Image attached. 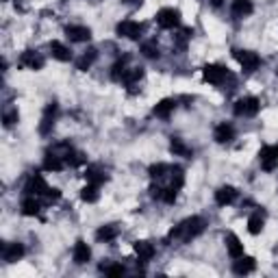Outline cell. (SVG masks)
<instances>
[{"label": "cell", "instance_id": "6da1fadb", "mask_svg": "<svg viewBox=\"0 0 278 278\" xmlns=\"http://www.w3.org/2000/svg\"><path fill=\"white\" fill-rule=\"evenodd\" d=\"M205 228H207V222L198 217V215H193V217H187L185 222H181L176 228L170 230V235H168V242H191V239H196L198 235L205 233Z\"/></svg>", "mask_w": 278, "mask_h": 278}, {"label": "cell", "instance_id": "7a4b0ae2", "mask_svg": "<svg viewBox=\"0 0 278 278\" xmlns=\"http://www.w3.org/2000/svg\"><path fill=\"white\" fill-rule=\"evenodd\" d=\"M202 78H205V83H209V85H224V83L228 78H233L230 76V72L226 66H220V63H209V66L202 68Z\"/></svg>", "mask_w": 278, "mask_h": 278}, {"label": "cell", "instance_id": "3957f363", "mask_svg": "<svg viewBox=\"0 0 278 278\" xmlns=\"http://www.w3.org/2000/svg\"><path fill=\"white\" fill-rule=\"evenodd\" d=\"M259 109H261V100L256 96H244L239 98L235 103V115L237 117H254L259 113Z\"/></svg>", "mask_w": 278, "mask_h": 278}, {"label": "cell", "instance_id": "277c9868", "mask_svg": "<svg viewBox=\"0 0 278 278\" xmlns=\"http://www.w3.org/2000/svg\"><path fill=\"white\" fill-rule=\"evenodd\" d=\"M154 20L165 31L178 29V26H181V11H178V9H174V7H165V9H161V11L156 13Z\"/></svg>", "mask_w": 278, "mask_h": 278}, {"label": "cell", "instance_id": "5b68a950", "mask_svg": "<svg viewBox=\"0 0 278 278\" xmlns=\"http://www.w3.org/2000/svg\"><path fill=\"white\" fill-rule=\"evenodd\" d=\"M233 57L239 61V66L246 74H252L259 66H261V57L252 50H233Z\"/></svg>", "mask_w": 278, "mask_h": 278}, {"label": "cell", "instance_id": "8992f818", "mask_svg": "<svg viewBox=\"0 0 278 278\" xmlns=\"http://www.w3.org/2000/svg\"><path fill=\"white\" fill-rule=\"evenodd\" d=\"M259 161H261V168L265 172H274L278 168V144L263 146L259 150Z\"/></svg>", "mask_w": 278, "mask_h": 278}, {"label": "cell", "instance_id": "52a82bcc", "mask_svg": "<svg viewBox=\"0 0 278 278\" xmlns=\"http://www.w3.org/2000/svg\"><path fill=\"white\" fill-rule=\"evenodd\" d=\"M48 183L44 181V176L42 174H31L29 176V181H26L24 185V191H26V196H37V198H42L48 193Z\"/></svg>", "mask_w": 278, "mask_h": 278}, {"label": "cell", "instance_id": "ba28073f", "mask_svg": "<svg viewBox=\"0 0 278 278\" xmlns=\"http://www.w3.org/2000/svg\"><path fill=\"white\" fill-rule=\"evenodd\" d=\"M115 33L120 37H126V39H139L144 33V24L135 22V20H122V22H117Z\"/></svg>", "mask_w": 278, "mask_h": 278}, {"label": "cell", "instance_id": "9c48e42d", "mask_svg": "<svg viewBox=\"0 0 278 278\" xmlns=\"http://www.w3.org/2000/svg\"><path fill=\"white\" fill-rule=\"evenodd\" d=\"M46 59L42 57L37 50H24L17 59V68H26V70H42Z\"/></svg>", "mask_w": 278, "mask_h": 278}, {"label": "cell", "instance_id": "30bf717a", "mask_svg": "<svg viewBox=\"0 0 278 278\" xmlns=\"http://www.w3.org/2000/svg\"><path fill=\"white\" fill-rule=\"evenodd\" d=\"M54 117H57V103H48L44 109V117H42V124H39V135H50L52 126H54Z\"/></svg>", "mask_w": 278, "mask_h": 278}, {"label": "cell", "instance_id": "8fae6325", "mask_svg": "<svg viewBox=\"0 0 278 278\" xmlns=\"http://www.w3.org/2000/svg\"><path fill=\"white\" fill-rule=\"evenodd\" d=\"M66 35H68V39L74 42V44H85L91 39V31L87 29V26H83V24H72L66 29Z\"/></svg>", "mask_w": 278, "mask_h": 278}, {"label": "cell", "instance_id": "7c38bea8", "mask_svg": "<svg viewBox=\"0 0 278 278\" xmlns=\"http://www.w3.org/2000/svg\"><path fill=\"white\" fill-rule=\"evenodd\" d=\"M213 139L217 144H230L235 139V126L228 122H220L215 126V131H213Z\"/></svg>", "mask_w": 278, "mask_h": 278}, {"label": "cell", "instance_id": "4fadbf2b", "mask_svg": "<svg viewBox=\"0 0 278 278\" xmlns=\"http://www.w3.org/2000/svg\"><path fill=\"white\" fill-rule=\"evenodd\" d=\"M256 270V259H252V256H239V259H235V263H233V272L237 274V276H246V274H252Z\"/></svg>", "mask_w": 278, "mask_h": 278}, {"label": "cell", "instance_id": "5bb4252c", "mask_svg": "<svg viewBox=\"0 0 278 278\" xmlns=\"http://www.w3.org/2000/svg\"><path fill=\"white\" fill-rule=\"evenodd\" d=\"M230 13H233V17H237V20H244V17H250L254 13V5L252 0H235L233 7H230Z\"/></svg>", "mask_w": 278, "mask_h": 278}, {"label": "cell", "instance_id": "9a60e30c", "mask_svg": "<svg viewBox=\"0 0 278 278\" xmlns=\"http://www.w3.org/2000/svg\"><path fill=\"white\" fill-rule=\"evenodd\" d=\"M72 259L76 265H85L89 259H91V248L83 242V239H78L76 244H74V250H72Z\"/></svg>", "mask_w": 278, "mask_h": 278}, {"label": "cell", "instance_id": "2e32d148", "mask_svg": "<svg viewBox=\"0 0 278 278\" xmlns=\"http://www.w3.org/2000/svg\"><path fill=\"white\" fill-rule=\"evenodd\" d=\"M235 200H237V189L230 187V185H224V187H220V189L215 191L217 207H228V205H233Z\"/></svg>", "mask_w": 278, "mask_h": 278}, {"label": "cell", "instance_id": "e0dca14e", "mask_svg": "<svg viewBox=\"0 0 278 278\" xmlns=\"http://www.w3.org/2000/svg\"><path fill=\"white\" fill-rule=\"evenodd\" d=\"M50 54H52V59H57L61 63H68L72 61V50L68 48L66 44H61V42H50Z\"/></svg>", "mask_w": 278, "mask_h": 278}, {"label": "cell", "instance_id": "ac0fdd59", "mask_svg": "<svg viewBox=\"0 0 278 278\" xmlns=\"http://www.w3.org/2000/svg\"><path fill=\"white\" fill-rule=\"evenodd\" d=\"M24 252H26V250H24L22 244H17V242L15 244H7L3 248V259L7 263H15V261H20V259L24 256Z\"/></svg>", "mask_w": 278, "mask_h": 278}, {"label": "cell", "instance_id": "d6986e66", "mask_svg": "<svg viewBox=\"0 0 278 278\" xmlns=\"http://www.w3.org/2000/svg\"><path fill=\"white\" fill-rule=\"evenodd\" d=\"M224 244H226L228 254L233 256V259L244 256V244H242V239H239L235 233H228V235L224 237Z\"/></svg>", "mask_w": 278, "mask_h": 278}, {"label": "cell", "instance_id": "ffe728a7", "mask_svg": "<svg viewBox=\"0 0 278 278\" xmlns=\"http://www.w3.org/2000/svg\"><path fill=\"white\" fill-rule=\"evenodd\" d=\"M39 209H42V202H39L37 196H26L22 200V205H20V213L26 215V217H35L37 213H39Z\"/></svg>", "mask_w": 278, "mask_h": 278}, {"label": "cell", "instance_id": "44dd1931", "mask_svg": "<svg viewBox=\"0 0 278 278\" xmlns=\"http://www.w3.org/2000/svg\"><path fill=\"white\" fill-rule=\"evenodd\" d=\"M120 235V228L115 224H107V226H100L96 230V239L100 244H111V242H115Z\"/></svg>", "mask_w": 278, "mask_h": 278}, {"label": "cell", "instance_id": "7402d4cb", "mask_svg": "<svg viewBox=\"0 0 278 278\" xmlns=\"http://www.w3.org/2000/svg\"><path fill=\"white\" fill-rule=\"evenodd\" d=\"M174 109H176V100L174 98H163L154 105V115L161 117V120H168L174 113Z\"/></svg>", "mask_w": 278, "mask_h": 278}, {"label": "cell", "instance_id": "603a6c76", "mask_svg": "<svg viewBox=\"0 0 278 278\" xmlns=\"http://www.w3.org/2000/svg\"><path fill=\"white\" fill-rule=\"evenodd\" d=\"M265 226V213L263 211H254L248 217V233L250 235H261V230Z\"/></svg>", "mask_w": 278, "mask_h": 278}, {"label": "cell", "instance_id": "cb8c5ba5", "mask_svg": "<svg viewBox=\"0 0 278 278\" xmlns=\"http://www.w3.org/2000/svg\"><path fill=\"white\" fill-rule=\"evenodd\" d=\"M81 200L87 202V205H94V202H98L100 200V185L87 183L85 187L81 189Z\"/></svg>", "mask_w": 278, "mask_h": 278}, {"label": "cell", "instance_id": "d4e9b609", "mask_svg": "<svg viewBox=\"0 0 278 278\" xmlns=\"http://www.w3.org/2000/svg\"><path fill=\"white\" fill-rule=\"evenodd\" d=\"M135 254L142 263H148L154 256V246L150 242H135Z\"/></svg>", "mask_w": 278, "mask_h": 278}, {"label": "cell", "instance_id": "484cf974", "mask_svg": "<svg viewBox=\"0 0 278 278\" xmlns=\"http://www.w3.org/2000/svg\"><path fill=\"white\" fill-rule=\"evenodd\" d=\"M66 161L61 159V156H57V154H52V152H48L46 154V159H44V172H61L63 168H66Z\"/></svg>", "mask_w": 278, "mask_h": 278}, {"label": "cell", "instance_id": "4316f807", "mask_svg": "<svg viewBox=\"0 0 278 278\" xmlns=\"http://www.w3.org/2000/svg\"><path fill=\"white\" fill-rule=\"evenodd\" d=\"M85 178L87 183H94V185H103L107 181V174L100 165H87L85 168Z\"/></svg>", "mask_w": 278, "mask_h": 278}, {"label": "cell", "instance_id": "83f0119b", "mask_svg": "<svg viewBox=\"0 0 278 278\" xmlns=\"http://www.w3.org/2000/svg\"><path fill=\"white\" fill-rule=\"evenodd\" d=\"M170 152L174 156H185V159H191V148L183 142V139L178 137H172V142H170Z\"/></svg>", "mask_w": 278, "mask_h": 278}, {"label": "cell", "instance_id": "f1b7e54d", "mask_svg": "<svg viewBox=\"0 0 278 278\" xmlns=\"http://www.w3.org/2000/svg\"><path fill=\"white\" fill-rule=\"evenodd\" d=\"M98 59V50L96 48H87L85 52H83V57L76 61V70L81 72H87L91 66H94V61Z\"/></svg>", "mask_w": 278, "mask_h": 278}, {"label": "cell", "instance_id": "f546056e", "mask_svg": "<svg viewBox=\"0 0 278 278\" xmlns=\"http://www.w3.org/2000/svg\"><path fill=\"white\" fill-rule=\"evenodd\" d=\"M144 78V68H128L126 70V74H124V78H122V83L124 85H135V83H139Z\"/></svg>", "mask_w": 278, "mask_h": 278}, {"label": "cell", "instance_id": "4dcf8cb0", "mask_svg": "<svg viewBox=\"0 0 278 278\" xmlns=\"http://www.w3.org/2000/svg\"><path fill=\"white\" fill-rule=\"evenodd\" d=\"M126 61H128V57H122V59H117L115 63H113V68H111V78L113 81H120L122 83V78H124V74H126Z\"/></svg>", "mask_w": 278, "mask_h": 278}, {"label": "cell", "instance_id": "1f68e13d", "mask_svg": "<svg viewBox=\"0 0 278 278\" xmlns=\"http://www.w3.org/2000/svg\"><path fill=\"white\" fill-rule=\"evenodd\" d=\"M170 170H172V168H170L168 163H152L150 168H148V174H150V178L159 181V178H163V176H168Z\"/></svg>", "mask_w": 278, "mask_h": 278}, {"label": "cell", "instance_id": "d6a6232c", "mask_svg": "<svg viewBox=\"0 0 278 278\" xmlns=\"http://www.w3.org/2000/svg\"><path fill=\"white\" fill-rule=\"evenodd\" d=\"M17 120H20V113H17V109H15V107H9V109L3 111V124H5L7 128L15 126V124H17Z\"/></svg>", "mask_w": 278, "mask_h": 278}, {"label": "cell", "instance_id": "836d02e7", "mask_svg": "<svg viewBox=\"0 0 278 278\" xmlns=\"http://www.w3.org/2000/svg\"><path fill=\"white\" fill-rule=\"evenodd\" d=\"M142 54L146 59H159V46H156V42H146L142 44Z\"/></svg>", "mask_w": 278, "mask_h": 278}, {"label": "cell", "instance_id": "e575fe53", "mask_svg": "<svg viewBox=\"0 0 278 278\" xmlns=\"http://www.w3.org/2000/svg\"><path fill=\"white\" fill-rule=\"evenodd\" d=\"M183 185H185V174H183V170H181V168H172V183H170V187L176 189V191H181Z\"/></svg>", "mask_w": 278, "mask_h": 278}, {"label": "cell", "instance_id": "d590c367", "mask_svg": "<svg viewBox=\"0 0 278 278\" xmlns=\"http://www.w3.org/2000/svg\"><path fill=\"white\" fill-rule=\"evenodd\" d=\"M103 272L107 274V276H122L126 270H124V265H103Z\"/></svg>", "mask_w": 278, "mask_h": 278}, {"label": "cell", "instance_id": "8d00e7d4", "mask_svg": "<svg viewBox=\"0 0 278 278\" xmlns=\"http://www.w3.org/2000/svg\"><path fill=\"white\" fill-rule=\"evenodd\" d=\"M44 198L48 200V202H54V200H59V198H61V191H59V189H54V187H50L48 193H46Z\"/></svg>", "mask_w": 278, "mask_h": 278}, {"label": "cell", "instance_id": "74e56055", "mask_svg": "<svg viewBox=\"0 0 278 278\" xmlns=\"http://www.w3.org/2000/svg\"><path fill=\"white\" fill-rule=\"evenodd\" d=\"M207 3H209L213 9H220L222 5H224V0H207Z\"/></svg>", "mask_w": 278, "mask_h": 278}, {"label": "cell", "instance_id": "f35d334b", "mask_svg": "<svg viewBox=\"0 0 278 278\" xmlns=\"http://www.w3.org/2000/svg\"><path fill=\"white\" fill-rule=\"evenodd\" d=\"M122 3H124V5H133V7H137V5H142L144 0H122Z\"/></svg>", "mask_w": 278, "mask_h": 278}]
</instances>
